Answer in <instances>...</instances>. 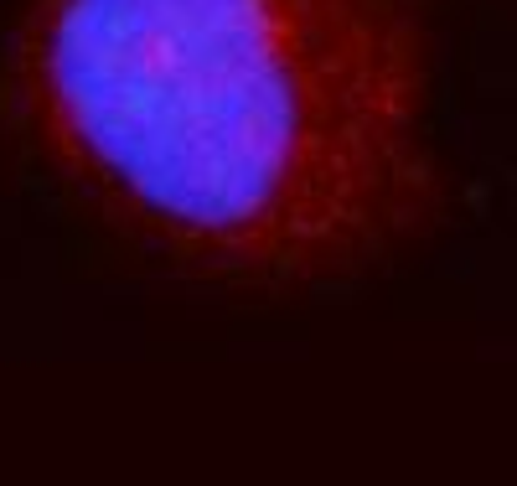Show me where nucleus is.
I'll return each instance as SVG.
<instances>
[{"label":"nucleus","instance_id":"obj_1","mask_svg":"<svg viewBox=\"0 0 517 486\" xmlns=\"http://www.w3.org/2000/svg\"><path fill=\"white\" fill-rule=\"evenodd\" d=\"M21 125L83 197L233 269H321L435 202L409 0H32Z\"/></svg>","mask_w":517,"mask_h":486}]
</instances>
